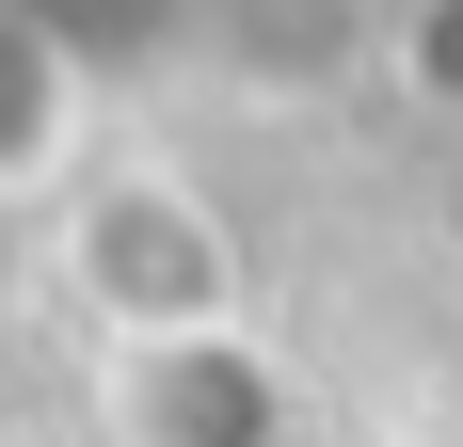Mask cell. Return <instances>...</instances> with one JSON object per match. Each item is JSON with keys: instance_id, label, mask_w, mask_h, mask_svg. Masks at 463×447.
<instances>
[{"instance_id": "cell-1", "label": "cell", "mask_w": 463, "mask_h": 447, "mask_svg": "<svg viewBox=\"0 0 463 447\" xmlns=\"http://www.w3.org/2000/svg\"><path fill=\"white\" fill-rule=\"evenodd\" d=\"M48 288L96 319V352L144 336H224L240 319V240L192 176H80L48 208Z\"/></svg>"}, {"instance_id": "cell-2", "label": "cell", "mask_w": 463, "mask_h": 447, "mask_svg": "<svg viewBox=\"0 0 463 447\" xmlns=\"http://www.w3.org/2000/svg\"><path fill=\"white\" fill-rule=\"evenodd\" d=\"M96 176V33L64 0H0V208H64Z\"/></svg>"}, {"instance_id": "cell-3", "label": "cell", "mask_w": 463, "mask_h": 447, "mask_svg": "<svg viewBox=\"0 0 463 447\" xmlns=\"http://www.w3.org/2000/svg\"><path fill=\"white\" fill-rule=\"evenodd\" d=\"M112 432L128 447H288L304 415H288L272 352L256 336H144V352H112Z\"/></svg>"}, {"instance_id": "cell-4", "label": "cell", "mask_w": 463, "mask_h": 447, "mask_svg": "<svg viewBox=\"0 0 463 447\" xmlns=\"http://www.w3.org/2000/svg\"><path fill=\"white\" fill-rule=\"evenodd\" d=\"M400 64L431 96H463V0H400Z\"/></svg>"}]
</instances>
